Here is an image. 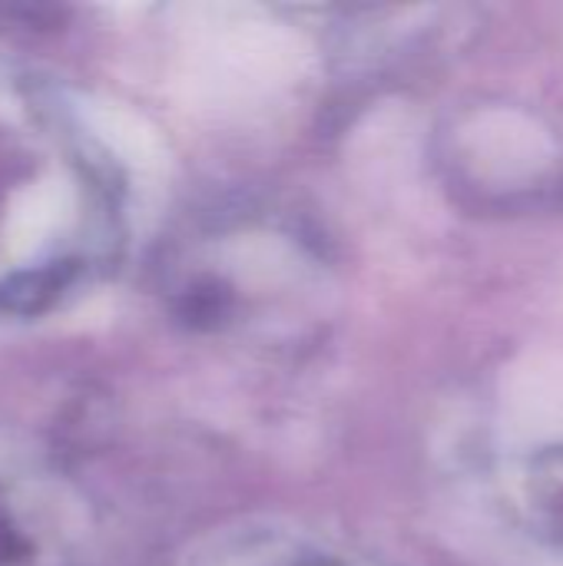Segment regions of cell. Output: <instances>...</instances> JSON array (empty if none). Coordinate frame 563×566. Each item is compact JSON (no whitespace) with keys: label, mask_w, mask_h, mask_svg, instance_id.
<instances>
[{"label":"cell","mask_w":563,"mask_h":566,"mask_svg":"<svg viewBox=\"0 0 563 566\" xmlns=\"http://www.w3.org/2000/svg\"><path fill=\"white\" fill-rule=\"evenodd\" d=\"M531 478V497H538V507L563 531V451L541 458Z\"/></svg>","instance_id":"1"},{"label":"cell","mask_w":563,"mask_h":566,"mask_svg":"<svg viewBox=\"0 0 563 566\" xmlns=\"http://www.w3.org/2000/svg\"><path fill=\"white\" fill-rule=\"evenodd\" d=\"M23 537L17 534V527L7 521V514H0V566L13 564L17 554H23Z\"/></svg>","instance_id":"2"},{"label":"cell","mask_w":563,"mask_h":566,"mask_svg":"<svg viewBox=\"0 0 563 566\" xmlns=\"http://www.w3.org/2000/svg\"><path fill=\"white\" fill-rule=\"evenodd\" d=\"M302 566H355V564H338V560H325V564H322V560H312V564H302Z\"/></svg>","instance_id":"3"}]
</instances>
